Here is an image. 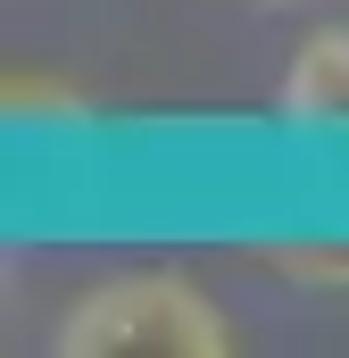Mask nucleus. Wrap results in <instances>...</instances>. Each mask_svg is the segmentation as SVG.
I'll return each instance as SVG.
<instances>
[{"instance_id": "1", "label": "nucleus", "mask_w": 349, "mask_h": 358, "mask_svg": "<svg viewBox=\"0 0 349 358\" xmlns=\"http://www.w3.org/2000/svg\"><path fill=\"white\" fill-rule=\"evenodd\" d=\"M50 350L59 358H225L233 317L174 267H125L67 300Z\"/></svg>"}, {"instance_id": "4", "label": "nucleus", "mask_w": 349, "mask_h": 358, "mask_svg": "<svg viewBox=\"0 0 349 358\" xmlns=\"http://www.w3.org/2000/svg\"><path fill=\"white\" fill-rule=\"evenodd\" d=\"M0 100H8V117L34 125V134H67V125H84V100H75V92H50L42 76H8Z\"/></svg>"}, {"instance_id": "3", "label": "nucleus", "mask_w": 349, "mask_h": 358, "mask_svg": "<svg viewBox=\"0 0 349 358\" xmlns=\"http://www.w3.org/2000/svg\"><path fill=\"white\" fill-rule=\"evenodd\" d=\"M266 267L283 283H308V292H349V234H291V242H266Z\"/></svg>"}, {"instance_id": "2", "label": "nucleus", "mask_w": 349, "mask_h": 358, "mask_svg": "<svg viewBox=\"0 0 349 358\" xmlns=\"http://www.w3.org/2000/svg\"><path fill=\"white\" fill-rule=\"evenodd\" d=\"M274 117H283V134H299V142H349V17L316 25V34L283 59Z\"/></svg>"}, {"instance_id": "5", "label": "nucleus", "mask_w": 349, "mask_h": 358, "mask_svg": "<svg viewBox=\"0 0 349 358\" xmlns=\"http://www.w3.org/2000/svg\"><path fill=\"white\" fill-rule=\"evenodd\" d=\"M258 8H308V0H258Z\"/></svg>"}]
</instances>
